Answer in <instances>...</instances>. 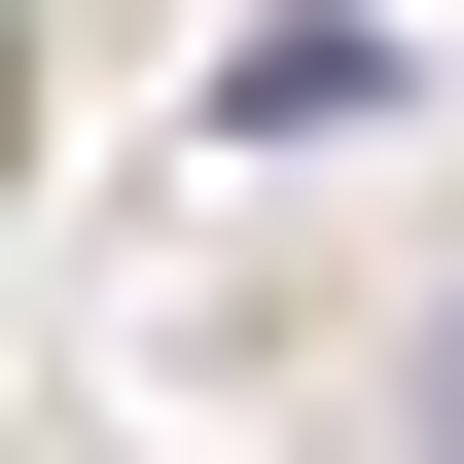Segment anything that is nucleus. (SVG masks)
Wrapping results in <instances>:
<instances>
[{
  "mask_svg": "<svg viewBox=\"0 0 464 464\" xmlns=\"http://www.w3.org/2000/svg\"><path fill=\"white\" fill-rule=\"evenodd\" d=\"M393 464H464V286H429V322H393Z\"/></svg>",
  "mask_w": 464,
  "mask_h": 464,
  "instance_id": "obj_1",
  "label": "nucleus"
}]
</instances>
